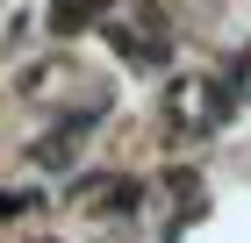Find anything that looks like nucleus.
Segmentation results:
<instances>
[{"mask_svg": "<svg viewBox=\"0 0 251 243\" xmlns=\"http://www.w3.org/2000/svg\"><path fill=\"white\" fill-rule=\"evenodd\" d=\"M94 22H100V0H58L50 36H79V29H94Z\"/></svg>", "mask_w": 251, "mask_h": 243, "instance_id": "f257e3e1", "label": "nucleus"}]
</instances>
